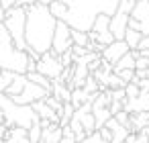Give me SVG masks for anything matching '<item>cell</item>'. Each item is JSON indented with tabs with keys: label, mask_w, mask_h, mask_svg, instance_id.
<instances>
[{
	"label": "cell",
	"mask_w": 149,
	"mask_h": 143,
	"mask_svg": "<svg viewBox=\"0 0 149 143\" xmlns=\"http://www.w3.org/2000/svg\"><path fill=\"white\" fill-rule=\"evenodd\" d=\"M4 25H6L8 33L13 35L15 43L21 49L27 51L29 49V43H27V6H13V8H8Z\"/></svg>",
	"instance_id": "5"
},
{
	"label": "cell",
	"mask_w": 149,
	"mask_h": 143,
	"mask_svg": "<svg viewBox=\"0 0 149 143\" xmlns=\"http://www.w3.org/2000/svg\"><path fill=\"white\" fill-rule=\"evenodd\" d=\"M123 106L127 112H141V110H149V92H143L137 96V98H125L123 100Z\"/></svg>",
	"instance_id": "12"
},
{
	"label": "cell",
	"mask_w": 149,
	"mask_h": 143,
	"mask_svg": "<svg viewBox=\"0 0 149 143\" xmlns=\"http://www.w3.org/2000/svg\"><path fill=\"white\" fill-rule=\"evenodd\" d=\"M106 127L112 131V143H125L127 141V135L131 133L125 125H120L114 116H110L108 121H106Z\"/></svg>",
	"instance_id": "14"
},
{
	"label": "cell",
	"mask_w": 149,
	"mask_h": 143,
	"mask_svg": "<svg viewBox=\"0 0 149 143\" xmlns=\"http://www.w3.org/2000/svg\"><path fill=\"white\" fill-rule=\"evenodd\" d=\"M27 143H31V141H27Z\"/></svg>",
	"instance_id": "46"
},
{
	"label": "cell",
	"mask_w": 149,
	"mask_h": 143,
	"mask_svg": "<svg viewBox=\"0 0 149 143\" xmlns=\"http://www.w3.org/2000/svg\"><path fill=\"white\" fill-rule=\"evenodd\" d=\"M29 141V129L25 127H10L6 135V143H27Z\"/></svg>",
	"instance_id": "17"
},
{
	"label": "cell",
	"mask_w": 149,
	"mask_h": 143,
	"mask_svg": "<svg viewBox=\"0 0 149 143\" xmlns=\"http://www.w3.org/2000/svg\"><path fill=\"white\" fill-rule=\"evenodd\" d=\"M43 100H45V102H47V104H49L51 108H55L57 112H59V110L63 108V104H65V102H61V100H59V98H57L55 94H47V96H45Z\"/></svg>",
	"instance_id": "28"
},
{
	"label": "cell",
	"mask_w": 149,
	"mask_h": 143,
	"mask_svg": "<svg viewBox=\"0 0 149 143\" xmlns=\"http://www.w3.org/2000/svg\"><path fill=\"white\" fill-rule=\"evenodd\" d=\"M94 98H96V94H90L86 88H74V90H72V104H74L76 108H80L84 102L94 100Z\"/></svg>",
	"instance_id": "19"
},
{
	"label": "cell",
	"mask_w": 149,
	"mask_h": 143,
	"mask_svg": "<svg viewBox=\"0 0 149 143\" xmlns=\"http://www.w3.org/2000/svg\"><path fill=\"white\" fill-rule=\"evenodd\" d=\"M61 139H63V127L61 125L51 123L47 129H43V137H41L43 143H59Z\"/></svg>",
	"instance_id": "15"
},
{
	"label": "cell",
	"mask_w": 149,
	"mask_h": 143,
	"mask_svg": "<svg viewBox=\"0 0 149 143\" xmlns=\"http://www.w3.org/2000/svg\"><path fill=\"white\" fill-rule=\"evenodd\" d=\"M59 19L51 13L47 4L35 2L27 6V43L39 53L51 51L55 29Z\"/></svg>",
	"instance_id": "1"
},
{
	"label": "cell",
	"mask_w": 149,
	"mask_h": 143,
	"mask_svg": "<svg viewBox=\"0 0 149 143\" xmlns=\"http://www.w3.org/2000/svg\"><path fill=\"white\" fill-rule=\"evenodd\" d=\"M41 143H43V141H41Z\"/></svg>",
	"instance_id": "47"
},
{
	"label": "cell",
	"mask_w": 149,
	"mask_h": 143,
	"mask_svg": "<svg viewBox=\"0 0 149 143\" xmlns=\"http://www.w3.org/2000/svg\"><path fill=\"white\" fill-rule=\"evenodd\" d=\"M29 59H31L29 53L15 43L6 25L0 23V66L8 72H15V74H27Z\"/></svg>",
	"instance_id": "3"
},
{
	"label": "cell",
	"mask_w": 149,
	"mask_h": 143,
	"mask_svg": "<svg viewBox=\"0 0 149 143\" xmlns=\"http://www.w3.org/2000/svg\"><path fill=\"white\" fill-rule=\"evenodd\" d=\"M74 47V37H72V27L65 23V21H59L57 23V29H55V37H53V45H51V51L55 55H61L65 51H70Z\"/></svg>",
	"instance_id": "6"
},
{
	"label": "cell",
	"mask_w": 149,
	"mask_h": 143,
	"mask_svg": "<svg viewBox=\"0 0 149 143\" xmlns=\"http://www.w3.org/2000/svg\"><path fill=\"white\" fill-rule=\"evenodd\" d=\"M68 4V13L63 21L72 29L80 31H92L98 15L112 17L118 10L120 0H63Z\"/></svg>",
	"instance_id": "2"
},
{
	"label": "cell",
	"mask_w": 149,
	"mask_h": 143,
	"mask_svg": "<svg viewBox=\"0 0 149 143\" xmlns=\"http://www.w3.org/2000/svg\"><path fill=\"white\" fill-rule=\"evenodd\" d=\"M129 21H131V15L120 8L110 17V31H112L114 39H125V35L129 31Z\"/></svg>",
	"instance_id": "10"
},
{
	"label": "cell",
	"mask_w": 149,
	"mask_h": 143,
	"mask_svg": "<svg viewBox=\"0 0 149 143\" xmlns=\"http://www.w3.org/2000/svg\"><path fill=\"white\" fill-rule=\"evenodd\" d=\"M120 70H137V57L133 55V51L125 53V55L114 63V72H120Z\"/></svg>",
	"instance_id": "21"
},
{
	"label": "cell",
	"mask_w": 149,
	"mask_h": 143,
	"mask_svg": "<svg viewBox=\"0 0 149 143\" xmlns=\"http://www.w3.org/2000/svg\"><path fill=\"white\" fill-rule=\"evenodd\" d=\"M114 119H116L120 125H125V127L131 131V112H127V110L123 108L120 112H116V114H114Z\"/></svg>",
	"instance_id": "29"
},
{
	"label": "cell",
	"mask_w": 149,
	"mask_h": 143,
	"mask_svg": "<svg viewBox=\"0 0 149 143\" xmlns=\"http://www.w3.org/2000/svg\"><path fill=\"white\" fill-rule=\"evenodd\" d=\"M139 49H141V55H147V57H149V35H145V37H143V41H141Z\"/></svg>",
	"instance_id": "34"
},
{
	"label": "cell",
	"mask_w": 149,
	"mask_h": 143,
	"mask_svg": "<svg viewBox=\"0 0 149 143\" xmlns=\"http://www.w3.org/2000/svg\"><path fill=\"white\" fill-rule=\"evenodd\" d=\"M37 2H41V4H47V6H49L51 2H55V0H37Z\"/></svg>",
	"instance_id": "42"
},
{
	"label": "cell",
	"mask_w": 149,
	"mask_h": 143,
	"mask_svg": "<svg viewBox=\"0 0 149 143\" xmlns=\"http://www.w3.org/2000/svg\"><path fill=\"white\" fill-rule=\"evenodd\" d=\"M4 19H6V8L2 6V0H0V23H4Z\"/></svg>",
	"instance_id": "41"
},
{
	"label": "cell",
	"mask_w": 149,
	"mask_h": 143,
	"mask_svg": "<svg viewBox=\"0 0 149 143\" xmlns=\"http://www.w3.org/2000/svg\"><path fill=\"white\" fill-rule=\"evenodd\" d=\"M116 74H118L127 84H129V82H133V80L137 78V70H120V72H116Z\"/></svg>",
	"instance_id": "31"
},
{
	"label": "cell",
	"mask_w": 149,
	"mask_h": 143,
	"mask_svg": "<svg viewBox=\"0 0 149 143\" xmlns=\"http://www.w3.org/2000/svg\"><path fill=\"white\" fill-rule=\"evenodd\" d=\"M0 106L4 110V123L8 127H25L31 129L41 116L33 108V104H19L15 102L6 92H0Z\"/></svg>",
	"instance_id": "4"
},
{
	"label": "cell",
	"mask_w": 149,
	"mask_h": 143,
	"mask_svg": "<svg viewBox=\"0 0 149 143\" xmlns=\"http://www.w3.org/2000/svg\"><path fill=\"white\" fill-rule=\"evenodd\" d=\"M35 2H37V0H17V6H31Z\"/></svg>",
	"instance_id": "39"
},
{
	"label": "cell",
	"mask_w": 149,
	"mask_h": 143,
	"mask_svg": "<svg viewBox=\"0 0 149 143\" xmlns=\"http://www.w3.org/2000/svg\"><path fill=\"white\" fill-rule=\"evenodd\" d=\"M135 143H149V135H145L143 131L139 133V137H137V141Z\"/></svg>",
	"instance_id": "38"
},
{
	"label": "cell",
	"mask_w": 149,
	"mask_h": 143,
	"mask_svg": "<svg viewBox=\"0 0 149 143\" xmlns=\"http://www.w3.org/2000/svg\"><path fill=\"white\" fill-rule=\"evenodd\" d=\"M104 139H102V133L100 131H94V133H90L84 141H78V143H102Z\"/></svg>",
	"instance_id": "32"
},
{
	"label": "cell",
	"mask_w": 149,
	"mask_h": 143,
	"mask_svg": "<svg viewBox=\"0 0 149 143\" xmlns=\"http://www.w3.org/2000/svg\"><path fill=\"white\" fill-rule=\"evenodd\" d=\"M133 82H137L143 92H149V78H135Z\"/></svg>",
	"instance_id": "36"
},
{
	"label": "cell",
	"mask_w": 149,
	"mask_h": 143,
	"mask_svg": "<svg viewBox=\"0 0 149 143\" xmlns=\"http://www.w3.org/2000/svg\"><path fill=\"white\" fill-rule=\"evenodd\" d=\"M15 76H17L15 72H8V70H4L2 66H0V92H6V88L10 86Z\"/></svg>",
	"instance_id": "23"
},
{
	"label": "cell",
	"mask_w": 149,
	"mask_h": 143,
	"mask_svg": "<svg viewBox=\"0 0 149 143\" xmlns=\"http://www.w3.org/2000/svg\"><path fill=\"white\" fill-rule=\"evenodd\" d=\"M72 37H74V45H84V47H88V43H90V35H88V31L72 29Z\"/></svg>",
	"instance_id": "24"
},
{
	"label": "cell",
	"mask_w": 149,
	"mask_h": 143,
	"mask_svg": "<svg viewBox=\"0 0 149 143\" xmlns=\"http://www.w3.org/2000/svg\"><path fill=\"white\" fill-rule=\"evenodd\" d=\"M0 123H4V110H2V106H0Z\"/></svg>",
	"instance_id": "43"
},
{
	"label": "cell",
	"mask_w": 149,
	"mask_h": 143,
	"mask_svg": "<svg viewBox=\"0 0 149 143\" xmlns=\"http://www.w3.org/2000/svg\"><path fill=\"white\" fill-rule=\"evenodd\" d=\"M147 123H149V110H141V112L131 114V131L133 133H141Z\"/></svg>",
	"instance_id": "18"
},
{
	"label": "cell",
	"mask_w": 149,
	"mask_h": 143,
	"mask_svg": "<svg viewBox=\"0 0 149 143\" xmlns=\"http://www.w3.org/2000/svg\"><path fill=\"white\" fill-rule=\"evenodd\" d=\"M137 70H149V57L147 55L137 57Z\"/></svg>",
	"instance_id": "33"
},
{
	"label": "cell",
	"mask_w": 149,
	"mask_h": 143,
	"mask_svg": "<svg viewBox=\"0 0 149 143\" xmlns=\"http://www.w3.org/2000/svg\"><path fill=\"white\" fill-rule=\"evenodd\" d=\"M27 82H29V78H27V74H17L15 76V80L10 82V86L6 88V94L10 96V98H15V96H19L23 90H25V86H27Z\"/></svg>",
	"instance_id": "16"
},
{
	"label": "cell",
	"mask_w": 149,
	"mask_h": 143,
	"mask_svg": "<svg viewBox=\"0 0 149 143\" xmlns=\"http://www.w3.org/2000/svg\"><path fill=\"white\" fill-rule=\"evenodd\" d=\"M37 72H41V74L49 76L51 80H55V78L61 76L63 63L59 61V55H55L53 51H45V53L41 55V59L37 61Z\"/></svg>",
	"instance_id": "7"
},
{
	"label": "cell",
	"mask_w": 149,
	"mask_h": 143,
	"mask_svg": "<svg viewBox=\"0 0 149 143\" xmlns=\"http://www.w3.org/2000/svg\"><path fill=\"white\" fill-rule=\"evenodd\" d=\"M47 94H49V92H47L43 86H39V84H35V82L29 80L27 86H25V90H23L19 96H15L13 100L19 102V104H33V102H37V100H43Z\"/></svg>",
	"instance_id": "8"
},
{
	"label": "cell",
	"mask_w": 149,
	"mask_h": 143,
	"mask_svg": "<svg viewBox=\"0 0 149 143\" xmlns=\"http://www.w3.org/2000/svg\"><path fill=\"white\" fill-rule=\"evenodd\" d=\"M33 108L37 110V114H39L41 119H49L51 123H57V125H59V121H61L59 112H57L55 108H51L45 100H37V102H33Z\"/></svg>",
	"instance_id": "13"
},
{
	"label": "cell",
	"mask_w": 149,
	"mask_h": 143,
	"mask_svg": "<svg viewBox=\"0 0 149 143\" xmlns=\"http://www.w3.org/2000/svg\"><path fill=\"white\" fill-rule=\"evenodd\" d=\"M125 106H123V100H112L110 102V112H112V116L116 114V112H120Z\"/></svg>",
	"instance_id": "35"
},
{
	"label": "cell",
	"mask_w": 149,
	"mask_h": 143,
	"mask_svg": "<svg viewBox=\"0 0 149 143\" xmlns=\"http://www.w3.org/2000/svg\"><path fill=\"white\" fill-rule=\"evenodd\" d=\"M143 33L141 31H137V29H131L129 27V31H127V35H125V41L129 43V47L131 49H139V45H141V41H143Z\"/></svg>",
	"instance_id": "22"
},
{
	"label": "cell",
	"mask_w": 149,
	"mask_h": 143,
	"mask_svg": "<svg viewBox=\"0 0 149 143\" xmlns=\"http://www.w3.org/2000/svg\"><path fill=\"white\" fill-rule=\"evenodd\" d=\"M2 6L8 10V8H13V6H17V0H2Z\"/></svg>",
	"instance_id": "40"
},
{
	"label": "cell",
	"mask_w": 149,
	"mask_h": 143,
	"mask_svg": "<svg viewBox=\"0 0 149 143\" xmlns=\"http://www.w3.org/2000/svg\"><path fill=\"white\" fill-rule=\"evenodd\" d=\"M131 51V47H129V43L125 41V39H116L114 43H110V45H106V49L102 51V57L106 59V61H110V63H116L125 53H129Z\"/></svg>",
	"instance_id": "11"
},
{
	"label": "cell",
	"mask_w": 149,
	"mask_h": 143,
	"mask_svg": "<svg viewBox=\"0 0 149 143\" xmlns=\"http://www.w3.org/2000/svg\"><path fill=\"white\" fill-rule=\"evenodd\" d=\"M61 102H72V88L68 84H61L59 80H53V92Z\"/></svg>",
	"instance_id": "20"
},
{
	"label": "cell",
	"mask_w": 149,
	"mask_h": 143,
	"mask_svg": "<svg viewBox=\"0 0 149 143\" xmlns=\"http://www.w3.org/2000/svg\"><path fill=\"white\" fill-rule=\"evenodd\" d=\"M143 133H145V135H149V123H147V125L143 127Z\"/></svg>",
	"instance_id": "44"
},
{
	"label": "cell",
	"mask_w": 149,
	"mask_h": 143,
	"mask_svg": "<svg viewBox=\"0 0 149 143\" xmlns=\"http://www.w3.org/2000/svg\"><path fill=\"white\" fill-rule=\"evenodd\" d=\"M125 90H127V98H137V96L141 94V88H139L137 82H129V84L125 86Z\"/></svg>",
	"instance_id": "30"
},
{
	"label": "cell",
	"mask_w": 149,
	"mask_h": 143,
	"mask_svg": "<svg viewBox=\"0 0 149 143\" xmlns=\"http://www.w3.org/2000/svg\"><path fill=\"white\" fill-rule=\"evenodd\" d=\"M102 143H110V141H102Z\"/></svg>",
	"instance_id": "45"
},
{
	"label": "cell",
	"mask_w": 149,
	"mask_h": 143,
	"mask_svg": "<svg viewBox=\"0 0 149 143\" xmlns=\"http://www.w3.org/2000/svg\"><path fill=\"white\" fill-rule=\"evenodd\" d=\"M98 131L102 133V139H104V141H110V143H112V131H110L106 125H104L102 129H98Z\"/></svg>",
	"instance_id": "37"
},
{
	"label": "cell",
	"mask_w": 149,
	"mask_h": 143,
	"mask_svg": "<svg viewBox=\"0 0 149 143\" xmlns=\"http://www.w3.org/2000/svg\"><path fill=\"white\" fill-rule=\"evenodd\" d=\"M49 8H51V13H53L59 21H63V17H65V13H68V4L63 2V0H55V2H51Z\"/></svg>",
	"instance_id": "25"
},
{
	"label": "cell",
	"mask_w": 149,
	"mask_h": 143,
	"mask_svg": "<svg viewBox=\"0 0 149 143\" xmlns=\"http://www.w3.org/2000/svg\"><path fill=\"white\" fill-rule=\"evenodd\" d=\"M106 82H108V88H110V90H116V88H125V86H127V82H125L116 72H112Z\"/></svg>",
	"instance_id": "27"
},
{
	"label": "cell",
	"mask_w": 149,
	"mask_h": 143,
	"mask_svg": "<svg viewBox=\"0 0 149 143\" xmlns=\"http://www.w3.org/2000/svg\"><path fill=\"white\" fill-rule=\"evenodd\" d=\"M92 31L96 33V39H98L100 43H104V45H110V43L116 41L114 35H112V31H110V17H108V15H98V19H96V23H94V27H92Z\"/></svg>",
	"instance_id": "9"
},
{
	"label": "cell",
	"mask_w": 149,
	"mask_h": 143,
	"mask_svg": "<svg viewBox=\"0 0 149 143\" xmlns=\"http://www.w3.org/2000/svg\"><path fill=\"white\" fill-rule=\"evenodd\" d=\"M41 137H43V127H41V121H37L29 129V141L31 143H41Z\"/></svg>",
	"instance_id": "26"
}]
</instances>
